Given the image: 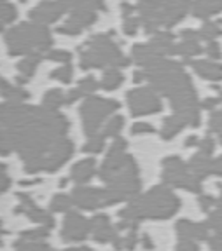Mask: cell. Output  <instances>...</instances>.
Listing matches in <instances>:
<instances>
[{
	"label": "cell",
	"instance_id": "6da1fadb",
	"mask_svg": "<svg viewBox=\"0 0 222 251\" xmlns=\"http://www.w3.org/2000/svg\"><path fill=\"white\" fill-rule=\"evenodd\" d=\"M191 0H140L137 9L147 33L158 31L159 26H171L184 18Z\"/></svg>",
	"mask_w": 222,
	"mask_h": 251
},
{
	"label": "cell",
	"instance_id": "7a4b0ae2",
	"mask_svg": "<svg viewBox=\"0 0 222 251\" xmlns=\"http://www.w3.org/2000/svg\"><path fill=\"white\" fill-rule=\"evenodd\" d=\"M9 52L12 56L32 54L33 49L46 51L51 46V33L42 23H20L5 35Z\"/></svg>",
	"mask_w": 222,
	"mask_h": 251
},
{
	"label": "cell",
	"instance_id": "3957f363",
	"mask_svg": "<svg viewBox=\"0 0 222 251\" xmlns=\"http://www.w3.org/2000/svg\"><path fill=\"white\" fill-rule=\"evenodd\" d=\"M112 35V33H111ZM109 33H98L86 40V49H81V68H91V67H105V65H128L130 59L124 58L123 52L114 42L111 40Z\"/></svg>",
	"mask_w": 222,
	"mask_h": 251
},
{
	"label": "cell",
	"instance_id": "277c9868",
	"mask_svg": "<svg viewBox=\"0 0 222 251\" xmlns=\"http://www.w3.org/2000/svg\"><path fill=\"white\" fill-rule=\"evenodd\" d=\"M119 103L114 100H102V98H89L84 101V105L81 106V115L84 121V131L86 134L93 136L98 129L100 122L107 117L111 112L117 110Z\"/></svg>",
	"mask_w": 222,
	"mask_h": 251
},
{
	"label": "cell",
	"instance_id": "5b68a950",
	"mask_svg": "<svg viewBox=\"0 0 222 251\" xmlns=\"http://www.w3.org/2000/svg\"><path fill=\"white\" fill-rule=\"evenodd\" d=\"M128 103L133 112V115H143V114H154L159 112L161 103L156 98V94L147 87H139L128 93Z\"/></svg>",
	"mask_w": 222,
	"mask_h": 251
},
{
	"label": "cell",
	"instance_id": "8992f818",
	"mask_svg": "<svg viewBox=\"0 0 222 251\" xmlns=\"http://www.w3.org/2000/svg\"><path fill=\"white\" fill-rule=\"evenodd\" d=\"M68 7H72V0H44L30 11V20L42 25L53 23Z\"/></svg>",
	"mask_w": 222,
	"mask_h": 251
},
{
	"label": "cell",
	"instance_id": "52a82bcc",
	"mask_svg": "<svg viewBox=\"0 0 222 251\" xmlns=\"http://www.w3.org/2000/svg\"><path fill=\"white\" fill-rule=\"evenodd\" d=\"M87 224L84 222V218L77 215H68V218L65 220V228L63 235L65 239H84V235L87 234Z\"/></svg>",
	"mask_w": 222,
	"mask_h": 251
},
{
	"label": "cell",
	"instance_id": "ba28073f",
	"mask_svg": "<svg viewBox=\"0 0 222 251\" xmlns=\"http://www.w3.org/2000/svg\"><path fill=\"white\" fill-rule=\"evenodd\" d=\"M191 65L196 68L201 77L210 78V80H221L222 78V65L212 63L208 59H199V61H191Z\"/></svg>",
	"mask_w": 222,
	"mask_h": 251
},
{
	"label": "cell",
	"instance_id": "9c48e42d",
	"mask_svg": "<svg viewBox=\"0 0 222 251\" xmlns=\"http://www.w3.org/2000/svg\"><path fill=\"white\" fill-rule=\"evenodd\" d=\"M193 14L198 18H208L215 12L222 11V0H193Z\"/></svg>",
	"mask_w": 222,
	"mask_h": 251
},
{
	"label": "cell",
	"instance_id": "30bf717a",
	"mask_svg": "<svg viewBox=\"0 0 222 251\" xmlns=\"http://www.w3.org/2000/svg\"><path fill=\"white\" fill-rule=\"evenodd\" d=\"M39 61H40V54H39V52H32V54L25 56L23 61H20V65H18V70H20L18 82H20V84L27 82V78L33 74V70H35L37 63H39Z\"/></svg>",
	"mask_w": 222,
	"mask_h": 251
},
{
	"label": "cell",
	"instance_id": "8fae6325",
	"mask_svg": "<svg viewBox=\"0 0 222 251\" xmlns=\"http://www.w3.org/2000/svg\"><path fill=\"white\" fill-rule=\"evenodd\" d=\"M186 122H187V119L184 117L182 114H175V115H171V117H168L166 121H165V127H163V136H165V140H170L175 133H179Z\"/></svg>",
	"mask_w": 222,
	"mask_h": 251
},
{
	"label": "cell",
	"instance_id": "7c38bea8",
	"mask_svg": "<svg viewBox=\"0 0 222 251\" xmlns=\"http://www.w3.org/2000/svg\"><path fill=\"white\" fill-rule=\"evenodd\" d=\"M203 49L198 44V40H184V42L177 44L170 49V54H184V56H193L199 54Z\"/></svg>",
	"mask_w": 222,
	"mask_h": 251
},
{
	"label": "cell",
	"instance_id": "4fadbf2b",
	"mask_svg": "<svg viewBox=\"0 0 222 251\" xmlns=\"http://www.w3.org/2000/svg\"><path fill=\"white\" fill-rule=\"evenodd\" d=\"M95 173V161L87 159V161H83L79 164H76L74 171H72V178H76L77 181H86L91 178V175Z\"/></svg>",
	"mask_w": 222,
	"mask_h": 251
},
{
	"label": "cell",
	"instance_id": "5bb4252c",
	"mask_svg": "<svg viewBox=\"0 0 222 251\" xmlns=\"http://www.w3.org/2000/svg\"><path fill=\"white\" fill-rule=\"evenodd\" d=\"M63 103H67V96L60 89H53L49 93H46V96H44V106L46 108L56 110L58 106L63 105Z\"/></svg>",
	"mask_w": 222,
	"mask_h": 251
},
{
	"label": "cell",
	"instance_id": "9a60e30c",
	"mask_svg": "<svg viewBox=\"0 0 222 251\" xmlns=\"http://www.w3.org/2000/svg\"><path fill=\"white\" fill-rule=\"evenodd\" d=\"M123 82V75H121L119 70H115V68H111V70H105L102 78V87L103 89H115V87L119 86Z\"/></svg>",
	"mask_w": 222,
	"mask_h": 251
},
{
	"label": "cell",
	"instance_id": "2e32d148",
	"mask_svg": "<svg viewBox=\"0 0 222 251\" xmlns=\"http://www.w3.org/2000/svg\"><path fill=\"white\" fill-rule=\"evenodd\" d=\"M103 0H72V11H89L95 12L96 9H103Z\"/></svg>",
	"mask_w": 222,
	"mask_h": 251
},
{
	"label": "cell",
	"instance_id": "e0dca14e",
	"mask_svg": "<svg viewBox=\"0 0 222 251\" xmlns=\"http://www.w3.org/2000/svg\"><path fill=\"white\" fill-rule=\"evenodd\" d=\"M2 91H4V96L7 100H11V103H20L21 100L28 98V93L25 89H20V87H9L7 82H2Z\"/></svg>",
	"mask_w": 222,
	"mask_h": 251
},
{
	"label": "cell",
	"instance_id": "ac0fdd59",
	"mask_svg": "<svg viewBox=\"0 0 222 251\" xmlns=\"http://www.w3.org/2000/svg\"><path fill=\"white\" fill-rule=\"evenodd\" d=\"M0 26L4 28L7 23H11L14 18H16V7L12 4H7V2H4L2 0V5H0Z\"/></svg>",
	"mask_w": 222,
	"mask_h": 251
},
{
	"label": "cell",
	"instance_id": "d6986e66",
	"mask_svg": "<svg viewBox=\"0 0 222 251\" xmlns=\"http://www.w3.org/2000/svg\"><path fill=\"white\" fill-rule=\"evenodd\" d=\"M199 33H201V39H206L208 42H210V40H214L217 35H221L222 30L219 28V23H212V21H206V23L203 25L201 30H199Z\"/></svg>",
	"mask_w": 222,
	"mask_h": 251
},
{
	"label": "cell",
	"instance_id": "ffe728a7",
	"mask_svg": "<svg viewBox=\"0 0 222 251\" xmlns=\"http://www.w3.org/2000/svg\"><path fill=\"white\" fill-rule=\"evenodd\" d=\"M81 30H83V26L79 23H76L74 20H70V18L58 28L60 33H67V35H77V33H81Z\"/></svg>",
	"mask_w": 222,
	"mask_h": 251
},
{
	"label": "cell",
	"instance_id": "44dd1931",
	"mask_svg": "<svg viewBox=\"0 0 222 251\" xmlns=\"http://www.w3.org/2000/svg\"><path fill=\"white\" fill-rule=\"evenodd\" d=\"M121 126H123V117H119V115H115V117H112V121L107 124V127H105V136H114V134H117L121 131Z\"/></svg>",
	"mask_w": 222,
	"mask_h": 251
},
{
	"label": "cell",
	"instance_id": "7402d4cb",
	"mask_svg": "<svg viewBox=\"0 0 222 251\" xmlns=\"http://www.w3.org/2000/svg\"><path fill=\"white\" fill-rule=\"evenodd\" d=\"M96 86H98V84H96L95 78H93V77H86V78H83V80L79 82V87H77V89L81 91V94H91L93 91L96 89Z\"/></svg>",
	"mask_w": 222,
	"mask_h": 251
},
{
	"label": "cell",
	"instance_id": "603a6c76",
	"mask_svg": "<svg viewBox=\"0 0 222 251\" xmlns=\"http://www.w3.org/2000/svg\"><path fill=\"white\" fill-rule=\"evenodd\" d=\"M51 77L53 78H60L61 82H68V80L72 78V67H70V65H67V67L58 68V70L53 72Z\"/></svg>",
	"mask_w": 222,
	"mask_h": 251
},
{
	"label": "cell",
	"instance_id": "cb8c5ba5",
	"mask_svg": "<svg viewBox=\"0 0 222 251\" xmlns=\"http://www.w3.org/2000/svg\"><path fill=\"white\" fill-rule=\"evenodd\" d=\"M103 149V136H96V138H91L89 143L84 147L86 152H100Z\"/></svg>",
	"mask_w": 222,
	"mask_h": 251
},
{
	"label": "cell",
	"instance_id": "d4e9b609",
	"mask_svg": "<svg viewBox=\"0 0 222 251\" xmlns=\"http://www.w3.org/2000/svg\"><path fill=\"white\" fill-rule=\"evenodd\" d=\"M49 59H55V61H70V52L61 51V49H55V51L48 52Z\"/></svg>",
	"mask_w": 222,
	"mask_h": 251
},
{
	"label": "cell",
	"instance_id": "484cf974",
	"mask_svg": "<svg viewBox=\"0 0 222 251\" xmlns=\"http://www.w3.org/2000/svg\"><path fill=\"white\" fill-rule=\"evenodd\" d=\"M137 26H139V20L137 18H131V16H128V18H124V31H126L128 35H133V33H137Z\"/></svg>",
	"mask_w": 222,
	"mask_h": 251
},
{
	"label": "cell",
	"instance_id": "4316f807",
	"mask_svg": "<svg viewBox=\"0 0 222 251\" xmlns=\"http://www.w3.org/2000/svg\"><path fill=\"white\" fill-rule=\"evenodd\" d=\"M68 204H70V201H68L67 197H65V196H58L51 202V208L55 209V211H63V209L68 208Z\"/></svg>",
	"mask_w": 222,
	"mask_h": 251
},
{
	"label": "cell",
	"instance_id": "83f0119b",
	"mask_svg": "<svg viewBox=\"0 0 222 251\" xmlns=\"http://www.w3.org/2000/svg\"><path fill=\"white\" fill-rule=\"evenodd\" d=\"M206 54L214 59L221 58V47H219V44L214 42V40H210V42L206 44Z\"/></svg>",
	"mask_w": 222,
	"mask_h": 251
},
{
	"label": "cell",
	"instance_id": "f1b7e54d",
	"mask_svg": "<svg viewBox=\"0 0 222 251\" xmlns=\"http://www.w3.org/2000/svg\"><path fill=\"white\" fill-rule=\"evenodd\" d=\"M149 131H152V127L149 124H137L135 127H133V133H149Z\"/></svg>",
	"mask_w": 222,
	"mask_h": 251
},
{
	"label": "cell",
	"instance_id": "f546056e",
	"mask_svg": "<svg viewBox=\"0 0 222 251\" xmlns=\"http://www.w3.org/2000/svg\"><path fill=\"white\" fill-rule=\"evenodd\" d=\"M121 11H123L124 18H128L131 12L135 11V7H133V5H130V4H126V2H123V4H121Z\"/></svg>",
	"mask_w": 222,
	"mask_h": 251
},
{
	"label": "cell",
	"instance_id": "4dcf8cb0",
	"mask_svg": "<svg viewBox=\"0 0 222 251\" xmlns=\"http://www.w3.org/2000/svg\"><path fill=\"white\" fill-rule=\"evenodd\" d=\"M72 251H89V250H72Z\"/></svg>",
	"mask_w": 222,
	"mask_h": 251
}]
</instances>
